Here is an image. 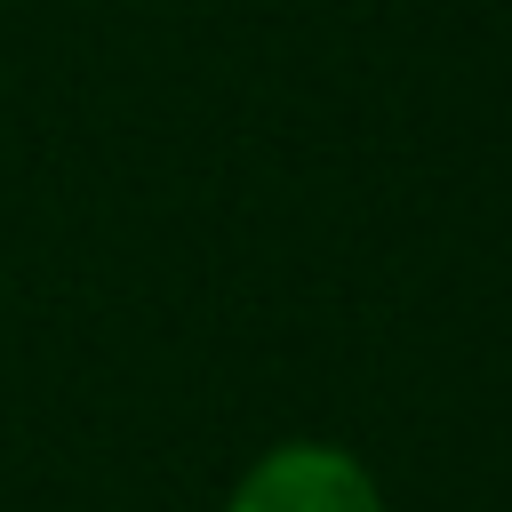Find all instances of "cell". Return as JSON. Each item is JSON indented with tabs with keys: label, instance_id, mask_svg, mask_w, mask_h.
Returning a JSON list of instances; mask_svg holds the SVG:
<instances>
[{
	"label": "cell",
	"instance_id": "obj_1",
	"mask_svg": "<svg viewBox=\"0 0 512 512\" xmlns=\"http://www.w3.org/2000/svg\"><path fill=\"white\" fill-rule=\"evenodd\" d=\"M232 512H384V504H376V488H368V472L352 456H336V448H280V456H264L240 480Z\"/></svg>",
	"mask_w": 512,
	"mask_h": 512
}]
</instances>
